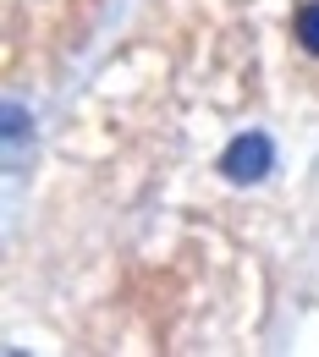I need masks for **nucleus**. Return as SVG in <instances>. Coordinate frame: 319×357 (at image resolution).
I'll use <instances>...</instances> for the list:
<instances>
[{"label":"nucleus","mask_w":319,"mask_h":357,"mask_svg":"<svg viewBox=\"0 0 319 357\" xmlns=\"http://www.w3.org/2000/svg\"><path fill=\"white\" fill-rule=\"evenodd\" d=\"M270 165H275V149H270L265 132L231 137L226 154H221V176L226 181H259V176H270Z\"/></svg>","instance_id":"nucleus-1"},{"label":"nucleus","mask_w":319,"mask_h":357,"mask_svg":"<svg viewBox=\"0 0 319 357\" xmlns=\"http://www.w3.org/2000/svg\"><path fill=\"white\" fill-rule=\"evenodd\" d=\"M297 39L309 55H319V0H309L303 11H297Z\"/></svg>","instance_id":"nucleus-2"},{"label":"nucleus","mask_w":319,"mask_h":357,"mask_svg":"<svg viewBox=\"0 0 319 357\" xmlns=\"http://www.w3.org/2000/svg\"><path fill=\"white\" fill-rule=\"evenodd\" d=\"M28 132V116H22V105H6V137H22Z\"/></svg>","instance_id":"nucleus-3"}]
</instances>
